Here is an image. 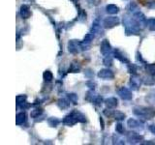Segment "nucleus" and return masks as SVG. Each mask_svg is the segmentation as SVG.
<instances>
[{
  "label": "nucleus",
  "mask_w": 155,
  "mask_h": 145,
  "mask_svg": "<svg viewBox=\"0 0 155 145\" xmlns=\"http://www.w3.org/2000/svg\"><path fill=\"white\" fill-rule=\"evenodd\" d=\"M149 130H150V132H151L152 134H155V125H150L149 126Z\"/></svg>",
  "instance_id": "ea45409f"
},
{
  "label": "nucleus",
  "mask_w": 155,
  "mask_h": 145,
  "mask_svg": "<svg viewBox=\"0 0 155 145\" xmlns=\"http://www.w3.org/2000/svg\"><path fill=\"white\" fill-rule=\"evenodd\" d=\"M114 118L116 120H118V121H121V120H123L125 118V114L121 112V111H114Z\"/></svg>",
  "instance_id": "7c9ffc66"
},
{
  "label": "nucleus",
  "mask_w": 155,
  "mask_h": 145,
  "mask_svg": "<svg viewBox=\"0 0 155 145\" xmlns=\"http://www.w3.org/2000/svg\"><path fill=\"white\" fill-rule=\"evenodd\" d=\"M48 123L51 127H57L58 124L60 123V120L56 117H50L48 119Z\"/></svg>",
  "instance_id": "393cba45"
},
{
  "label": "nucleus",
  "mask_w": 155,
  "mask_h": 145,
  "mask_svg": "<svg viewBox=\"0 0 155 145\" xmlns=\"http://www.w3.org/2000/svg\"><path fill=\"white\" fill-rule=\"evenodd\" d=\"M140 84H142V79L137 75H132L130 77V86L134 90H139Z\"/></svg>",
  "instance_id": "ddd939ff"
},
{
  "label": "nucleus",
  "mask_w": 155,
  "mask_h": 145,
  "mask_svg": "<svg viewBox=\"0 0 155 145\" xmlns=\"http://www.w3.org/2000/svg\"><path fill=\"white\" fill-rule=\"evenodd\" d=\"M85 76L88 77V79H92V77L94 76V74H93V72H91L90 70H87L85 72Z\"/></svg>",
  "instance_id": "58836bf2"
},
{
  "label": "nucleus",
  "mask_w": 155,
  "mask_h": 145,
  "mask_svg": "<svg viewBox=\"0 0 155 145\" xmlns=\"http://www.w3.org/2000/svg\"><path fill=\"white\" fill-rule=\"evenodd\" d=\"M113 143L114 144H124V140L122 138H120L117 135H114L113 137Z\"/></svg>",
  "instance_id": "473e14b6"
},
{
  "label": "nucleus",
  "mask_w": 155,
  "mask_h": 145,
  "mask_svg": "<svg viewBox=\"0 0 155 145\" xmlns=\"http://www.w3.org/2000/svg\"><path fill=\"white\" fill-rule=\"evenodd\" d=\"M143 140V137L137 133H130L127 134V141L130 144H138Z\"/></svg>",
  "instance_id": "9d476101"
},
{
  "label": "nucleus",
  "mask_w": 155,
  "mask_h": 145,
  "mask_svg": "<svg viewBox=\"0 0 155 145\" xmlns=\"http://www.w3.org/2000/svg\"><path fill=\"white\" fill-rule=\"evenodd\" d=\"M86 85L88 86L91 90H94V89H95V87H96V83H95V82L92 81V80L87 81V82H86Z\"/></svg>",
  "instance_id": "e433bc0d"
},
{
  "label": "nucleus",
  "mask_w": 155,
  "mask_h": 145,
  "mask_svg": "<svg viewBox=\"0 0 155 145\" xmlns=\"http://www.w3.org/2000/svg\"><path fill=\"white\" fill-rule=\"evenodd\" d=\"M68 99H69V101L71 102V103L74 104V105H77L78 104V96L75 93L68 94Z\"/></svg>",
  "instance_id": "c756f323"
},
{
  "label": "nucleus",
  "mask_w": 155,
  "mask_h": 145,
  "mask_svg": "<svg viewBox=\"0 0 155 145\" xmlns=\"http://www.w3.org/2000/svg\"><path fill=\"white\" fill-rule=\"evenodd\" d=\"M123 25L125 28V33L127 36L139 34L140 29H142V27L139 25V23L136 21L134 17L130 16V14H125L123 17Z\"/></svg>",
  "instance_id": "f257e3e1"
},
{
  "label": "nucleus",
  "mask_w": 155,
  "mask_h": 145,
  "mask_svg": "<svg viewBox=\"0 0 155 145\" xmlns=\"http://www.w3.org/2000/svg\"><path fill=\"white\" fill-rule=\"evenodd\" d=\"M57 105H58V106H59L61 109H65V108H69L70 103H69V101H67L66 99H60L59 101H58Z\"/></svg>",
  "instance_id": "5701e85b"
},
{
  "label": "nucleus",
  "mask_w": 155,
  "mask_h": 145,
  "mask_svg": "<svg viewBox=\"0 0 155 145\" xmlns=\"http://www.w3.org/2000/svg\"><path fill=\"white\" fill-rule=\"evenodd\" d=\"M26 100H27V96L26 95H18V96H17V98H16L17 105L18 106V108H22V109L29 108L30 105L27 104Z\"/></svg>",
  "instance_id": "9b49d317"
},
{
  "label": "nucleus",
  "mask_w": 155,
  "mask_h": 145,
  "mask_svg": "<svg viewBox=\"0 0 155 145\" xmlns=\"http://www.w3.org/2000/svg\"><path fill=\"white\" fill-rule=\"evenodd\" d=\"M133 17L136 19V21L139 23V25L142 28H143L144 26H147V18H145V16L142 12H140V10L133 14Z\"/></svg>",
  "instance_id": "6e6552de"
},
{
  "label": "nucleus",
  "mask_w": 155,
  "mask_h": 145,
  "mask_svg": "<svg viewBox=\"0 0 155 145\" xmlns=\"http://www.w3.org/2000/svg\"><path fill=\"white\" fill-rule=\"evenodd\" d=\"M115 130H116V132H117L118 134H120L124 133V129H123V126L121 125L120 123L116 124V126H115Z\"/></svg>",
  "instance_id": "c9c22d12"
},
{
  "label": "nucleus",
  "mask_w": 155,
  "mask_h": 145,
  "mask_svg": "<svg viewBox=\"0 0 155 145\" xmlns=\"http://www.w3.org/2000/svg\"><path fill=\"white\" fill-rule=\"evenodd\" d=\"M127 125L130 129L132 130H142L143 129V124L140 121L131 118L127 121Z\"/></svg>",
  "instance_id": "f8f14e48"
},
{
  "label": "nucleus",
  "mask_w": 155,
  "mask_h": 145,
  "mask_svg": "<svg viewBox=\"0 0 155 145\" xmlns=\"http://www.w3.org/2000/svg\"><path fill=\"white\" fill-rule=\"evenodd\" d=\"M69 72H73V74H76V72H81V65L77 62H72L71 65L69 67Z\"/></svg>",
  "instance_id": "6ab92c4d"
},
{
  "label": "nucleus",
  "mask_w": 155,
  "mask_h": 145,
  "mask_svg": "<svg viewBox=\"0 0 155 145\" xmlns=\"http://www.w3.org/2000/svg\"><path fill=\"white\" fill-rule=\"evenodd\" d=\"M114 56L116 58V59H118L119 61H121L122 63H127V64H129V60H128V58L126 57L124 54H123V52L121 51V50H114Z\"/></svg>",
  "instance_id": "2eb2a0df"
},
{
  "label": "nucleus",
  "mask_w": 155,
  "mask_h": 145,
  "mask_svg": "<svg viewBox=\"0 0 155 145\" xmlns=\"http://www.w3.org/2000/svg\"><path fill=\"white\" fill-rule=\"evenodd\" d=\"M143 82H144V84H147V85H153L155 83V76H150V75H148L147 76H144Z\"/></svg>",
  "instance_id": "b1692460"
},
{
  "label": "nucleus",
  "mask_w": 155,
  "mask_h": 145,
  "mask_svg": "<svg viewBox=\"0 0 155 145\" xmlns=\"http://www.w3.org/2000/svg\"><path fill=\"white\" fill-rule=\"evenodd\" d=\"M93 38H94V35H93V34H92L91 32L87 33L86 35L84 36V40H82V44H84V47L85 50H87L86 47L90 45V43L92 42V40H93Z\"/></svg>",
  "instance_id": "f3484780"
},
{
  "label": "nucleus",
  "mask_w": 155,
  "mask_h": 145,
  "mask_svg": "<svg viewBox=\"0 0 155 145\" xmlns=\"http://www.w3.org/2000/svg\"><path fill=\"white\" fill-rule=\"evenodd\" d=\"M67 47H68V51L72 53V54H78V53H80L85 50L82 42L78 40H70L68 42Z\"/></svg>",
  "instance_id": "20e7f679"
},
{
  "label": "nucleus",
  "mask_w": 155,
  "mask_h": 145,
  "mask_svg": "<svg viewBox=\"0 0 155 145\" xmlns=\"http://www.w3.org/2000/svg\"><path fill=\"white\" fill-rule=\"evenodd\" d=\"M128 71L130 74L132 75H137V66H136L135 64H128Z\"/></svg>",
  "instance_id": "2f4dec72"
},
{
  "label": "nucleus",
  "mask_w": 155,
  "mask_h": 145,
  "mask_svg": "<svg viewBox=\"0 0 155 145\" xmlns=\"http://www.w3.org/2000/svg\"><path fill=\"white\" fill-rule=\"evenodd\" d=\"M71 1L74 3V4H77L78 2H79V0H71Z\"/></svg>",
  "instance_id": "a19ab883"
},
{
  "label": "nucleus",
  "mask_w": 155,
  "mask_h": 145,
  "mask_svg": "<svg viewBox=\"0 0 155 145\" xmlns=\"http://www.w3.org/2000/svg\"><path fill=\"white\" fill-rule=\"evenodd\" d=\"M117 94L119 95L120 98L124 101H130L133 98L132 92H131L128 88H126V87H120V88L117 90Z\"/></svg>",
  "instance_id": "0eeeda50"
},
{
  "label": "nucleus",
  "mask_w": 155,
  "mask_h": 145,
  "mask_svg": "<svg viewBox=\"0 0 155 145\" xmlns=\"http://www.w3.org/2000/svg\"><path fill=\"white\" fill-rule=\"evenodd\" d=\"M103 63H104V65L107 67H110L111 65H113V54L104 56Z\"/></svg>",
  "instance_id": "bb28decb"
},
{
  "label": "nucleus",
  "mask_w": 155,
  "mask_h": 145,
  "mask_svg": "<svg viewBox=\"0 0 155 145\" xmlns=\"http://www.w3.org/2000/svg\"><path fill=\"white\" fill-rule=\"evenodd\" d=\"M43 113V109L42 108H35L34 110H32L31 111V113H30V115H31V117L32 118H37L39 115H41Z\"/></svg>",
  "instance_id": "c85d7f7f"
},
{
  "label": "nucleus",
  "mask_w": 155,
  "mask_h": 145,
  "mask_svg": "<svg viewBox=\"0 0 155 145\" xmlns=\"http://www.w3.org/2000/svg\"><path fill=\"white\" fill-rule=\"evenodd\" d=\"M98 77L105 80H110L114 79V74L110 69H102L98 72Z\"/></svg>",
  "instance_id": "1a4fd4ad"
},
{
  "label": "nucleus",
  "mask_w": 155,
  "mask_h": 145,
  "mask_svg": "<svg viewBox=\"0 0 155 145\" xmlns=\"http://www.w3.org/2000/svg\"><path fill=\"white\" fill-rule=\"evenodd\" d=\"M92 103L96 105H101L102 103H103V98H102L101 96H96V98L94 99V101L92 102Z\"/></svg>",
  "instance_id": "72a5a7b5"
},
{
  "label": "nucleus",
  "mask_w": 155,
  "mask_h": 145,
  "mask_svg": "<svg viewBox=\"0 0 155 145\" xmlns=\"http://www.w3.org/2000/svg\"><path fill=\"white\" fill-rule=\"evenodd\" d=\"M106 11L108 14H117L119 12V8L114 4H109L106 6Z\"/></svg>",
  "instance_id": "a211bd4d"
},
{
  "label": "nucleus",
  "mask_w": 155,
  "mask_h": 145,
  "mask_svg": "<svg viewBox=\"0 0 155 145\" xmlns=\"http://www.w3.org/2000/svg\"><path fill=\"white\" fill-rule=\"evenodd\" d=\"M145 71L148 75L155 76V63H151V64H147L145 65Z\"/></svg>",
  "instance_id": "4be33fe9"
},
{
  "label": "nucleus",
  "mask_w": 155,
  "mask_h": 145,
  "mask_svg": "<svg viewBox=\"0 0 155 145\" xmlns=\"http://www.w3.org/2000/svg\"><path fill=\"white\" fill-rule=\"evenodd\" d=\"M100 51L101 53L103 54V56H107V55H110V54H114V50H113V47H111L110 44L109 42V40H105L102 41L101 43V46H100Z\"/></svg>",
  "instance_id": "423d86ee"
},
{
  "label": "nucleus",
  "mask_w": 155,
  "mask_h": 145,
  "mask_svg": "<svg viewBox=\"0 0 155 145\" xmlns=\"http://www.w3.org/2000/svg\"><path fill=\"white\" fill-rule=\"evenodd\" d=\"M19 14L22 19H27L31 16V10L30 7L26 4H23L21 6V10H19Z\"/></svg>",
  "instance_id": "4468645a"
},
{
  "label": "nucleus",
  "mask_w": 155,
  "mask_h": 145,
  "mask_svg": "<svg viewBox=\"0 0 155 145\" xmlns=\"http://www.w3.org/2000/svg\"><path fill=\"white\" fill-rule=\"evenodd\" d=\"M105 105L108 108H114L117 106L118 105V101L114 97H110V98H108L105 101Z\"/></svg>",
  "instance_id": "dca6fc26"
},
{
  "label": "nucleus",
  "mask_w": 155,
  "mask_h": 145,
  "mask_svg": "<svg viewBox=\"0 0 155 145\" xmlns=\"http://www.w3.org/2000/svg\"><path fill=\"white\" fill-rule=\"evenodd\" d=\"M147 26L151 31H155V18H148L147 21Z\"/></svg>",
  "instance_id": "cd10ccee"
},
{
  "label": "nucleus",
  "mask_w": 155,
  "mask_h": 145,
  "mask_svg": "<svg viewBox=\"0 0 155 145\" xmlns=\"http://www.w3.org/2000/svg\"><path fill=\"white\" fill-rule=\"evenodd\" d=\"M133 112L140 118L143 119H152L155 116L154 108H147V106H136L134 108Z\"/></svg>",
  "instance_id": "7ed1b4c3"
},
{
  "label": "nucleus",
  "mask_w": 155,
  "mask_h": 145,
  "mask_svg": "<svg viewBox=\"0 0 155 145\" xmlns=\"http://www.w3.org/2000/svg\"><path fill=\"white\" fill-rule=\"evenodd\" d=\"M99 31H100V22H99L98 19H95V21H93V23H92V27H91L90 32L95 36L96 34H98Z\"/></svg>",
  "instance_id": "412c9836"
},
{
  "label": "nucleus",
  "mask_w": 155,
  "mask_h": 145,
  "mask_svg": "<svg viewBox=\"0 0 155 145\" xmlns=\"http://www.w3.org/2000/svg\"><path fill=\"white\" fill-rule=\"evenodd\" d=\"M120 23V19L117 17H108L105 18L103 21V26L107 29L114 28Z\"/></svg>",
  "instance_id": "39448f33"
},
{
  "label": "nucleus",
  "mask_w": 155,
  "mask_h": 145,
  "mask_svg": "<svg viewBox=\"0 0 155 145\" xmlns=\"http://www.w3.org/2000/svg\"><path fill=\"white\" fill-rule=\"evenodd\" d=\"M87 1L92 6H97V5H99L101 3V0H87Z\"/></svg>",
  "instance_id": "4c0bfd02"
},
{
  "label": "nucleus",
  "mask_w": 155,
  "mask_h": 145,
  "mask_svg": "<svg viewBox=\"0 0 155 145\" xmlns=\"http://www.w3.org/2000/svg\"><path fill=\"white\" fill-rule=\"evenodd\" d=\"M43 79H44V80L47 81V82L51 81L52 79H53L52 72L51 71H45V72H44V74H43Z\"/></svg>",
  "instance_id": "a878e982"
},
{
  "label": "nucleus",
  "mask_w": 155,
  "mask_h": 145,
  "mask_svg": "<svg viewBox=\"0 0 155 145\" xmlns=\"http://www.w3.org/2000/svg\"><path fill=\"white\" fill-rule=\"evenodd\" d=\"M26 120V114L25 112H19L16 116V124L17 125H21L25 122Z\"/></svg>",
  "instance_id": "aec40b11"
},
{
  "label": "nucleus",
  "mask_w": 155,
  "mask_h": 145,
  "mask_svg": "<svg viewBox=\"0 0 155 145\" xmlns=\"http://www.w3.org/2000/svg\"><path fill=\"white\" fill-rule=\"evenodd\" d=\"M85 123L86 122V118H85V116L79 112L78 110H74V111H72V112L70 114H68L66 115L64 119L62 120V123L66 125V126H74L76 123Z\"/></svg>",
  "instance_id": "f03ea898"
},
{
  "label": "nucleus",
  "mask_w": 155,
  "mask_h": 145,
  "mask_svg": "<svg viewBox=\"0 0 155 145\" xmlns=\"http://www.w3.org/2000/svg\"><path fill=\"white\" fill-rule=\"evenodd\" d=\"M129 11L132 12V14H134L135 12L139 11V10H138V6L135 3H133V2L130 3V5H129Z\"/></svg>",
  "instance_id": "f704fd0d"
}]
</instances>
